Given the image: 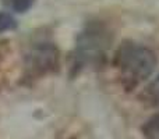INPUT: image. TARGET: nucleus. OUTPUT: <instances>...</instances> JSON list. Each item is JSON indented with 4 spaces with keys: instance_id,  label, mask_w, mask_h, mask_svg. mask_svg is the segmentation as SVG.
<instances>
[{
    "instance_id": "nucleus-1",
    "label": "nucleus",
    "mask_w": 159,
    "mask_h": 139,
    "mask_svg": "<svg viewBox=\"0 0 159 139\" xmlns=\"http://www.w3.org/2000/svg\"><path fill=\"white\" fill-rule=\"evenodd\" d=\"M116 61L126 79L137 84L147 79L157 67V56L151 49L133 43H123L116 53Z\"/></svg>"
},
{
    "instance_id": "nucleus-2",
    "label": "nucleus",
    "mask_w": 159,
    "mask_h": 139,
    "mask_svg": "<svg viewBox=\"0 0 159 139\" xmlns=\"http://www.w3.org/2000/svg\"><path fill=\"white\" fill-rule=\"evenodd\" d=\"M34 67L39 71H45L52 68V66L56 63V52L53 47H39L32 54Z\"/></svg>"
},
{
    "instance_id": "nucleus-3",
    "label": "nucleus",
    "mask_w": 159,
    "mask_h": 139,
    "mask_svg": "<svg viewBox=\"0 0 159 139\" xmlns=\"http://www.w3.org/2000/svg\"><path fill=\"white\" fill-rule=\"evenodd\" d=\"M143 134L147 139H159V113L143 125Z\"/></svg>"
},
{
    "instance_id": "nucleus-4",
    "label": "nucleus",
    "mask_w": 159,
    "mask_h": 139,
    "mask_svg": "<svg viewBox=\"0 0 159 139\" xmlns=\"http://www.w3.org/2000/svg\"><path fill=\"white\" fill-rule=\"evenodd\" d=\"M144 98L152 106H159V75L149 84V86L144 92Z\"/></svg>"
},
{
    "instance_id": "nucleus-5",
    "label": "nucleus",
    "mask_w": 159,
    "mask_h": 139,
    "mask_svg": "<svg viewBox=\"0 0 159 139\" xmlns=\"http://www.w3.org/2000/svg\"><path fill=\"white\" fill-rule=\"evenodd\" d=\"M16 25H17V22L11 14L6 13V11H0V33L6 32V31L14 29Z\"/></svg>"
},
{
    "instance_id": "nucleus-6",
    "label": "nucleus",
    "mask_w": 159,
    "mask_h": 139,
    "mask_svg": "<svg viewBox=\"0 0 159 139\" xmlns=\"http://www.w3.org/2000/svg\"><path fill=\"white\" fill-rule=\"evenodd\" d=\"M34 4V0H11V7L17 13H25Z\"/></svg>"
}]
</instances>
